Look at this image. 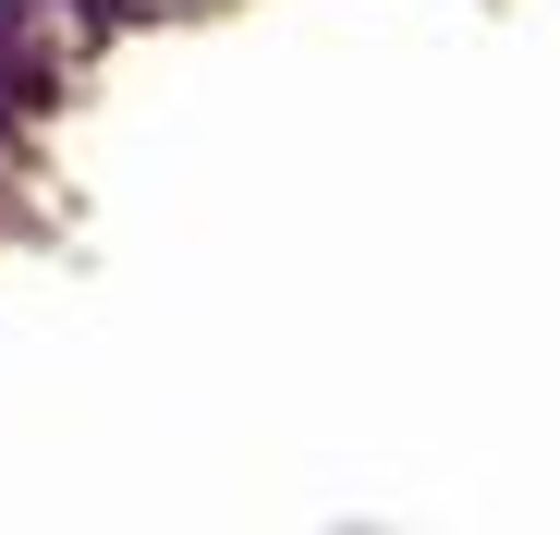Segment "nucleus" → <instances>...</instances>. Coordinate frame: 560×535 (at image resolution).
I'll use <instances>...</instances> for the list:
<instances>
[]
</instances>
